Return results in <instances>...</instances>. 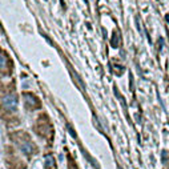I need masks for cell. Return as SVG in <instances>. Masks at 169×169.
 Masks as SVG:
<instances>
[{"label":"cell","mask_w":169,"mask_h":169,"mask_svg":"<svg viewBox=\"0 0 169 169\" xmlns=\"http://www.w3.org/2000/svg\"><path fill=\"white\" fill-rule=\"evenodd\" d=\"M1 104L6 109L8 110H15L17 107V97L15 95H4L1 97Z\"/></svg>","instance_id":"1"},{"label":"cell","mask_w":169,"mask_h":169,"mask_svg":"<svg viewBox=\"0 0 169 169\" xmlns=\"http://www.w3.org/2000/svg\"><path fill=\"white\" fill-rule=\"evenodd\" d=\"M24 103L30 109H35V108H39L40 103H39L38 97L33 96L32 93H25L24 95Z\"/></svg>","instance_id":"2"},{"label":"cell","mask_w":169,"mask_h":169,"mask_svg":"<svg viewBox=\"0 0 169 169\" xmlns=\"http://www.w3.org/2000/svg\"><path fill=\"white\" fill-rule=\"evenodd\" d=\"M20 149H22L23 153H25V155H31V153H33V150H35V147H33L30 141H27L20 147Z\"/></svg>","instance_id":"3"},{"label":"cell","mask_w":169,"mask_h":169,"mask_svg":"<svg viewBox=\"0 0 169 169\" xmlns=\"http://www.w3.org/2000/svg\"><path fill=\"white\" fill-rule=\"evenodd\" d=\"M110 46H112L113 48H117L118 47V32L117 31L113 32V38H112V40H110Z\"/></svg>","instance_id":"4"},{"label":"cell","mask_w":169,"mask_h":169,"mask_svg":"<svg viewBox=\"0 0 169 169\" xmlns=\"http://www.w3.org/2000/svg\"><path fill=\"white\" fill-rule=\"evenodd\" d=\"M46 165H47V168H51V169H53L55 168V160H53V157L52 156H47L46 157Z\"/></svg>","instance_id":"5"},{"label":"cell","mask_w":169,"mask_h":169,"mask_svg":"<svg viewBox=\"0 0 169 169\" xmlns=\"http://www.w3.org/2000/svg\"><path fill=\"white\" fill-rule=\"evenodd\" d=\"M165 17H166V20H168V23H169V15H166Z\"/></svg>","instance_id":"6"}]
</instances>
